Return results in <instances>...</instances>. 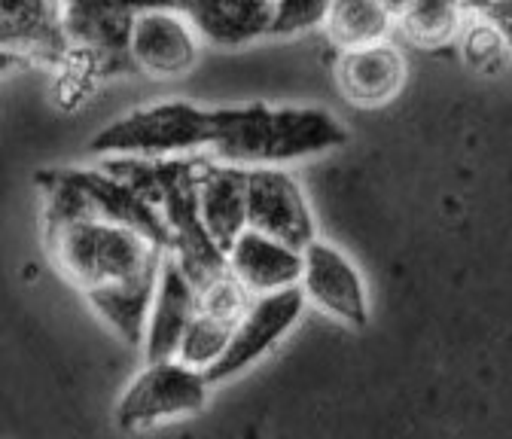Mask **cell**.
Wrapping results in <instances>:
<instances>
[{"instance_id":"e0dca14e","label":"cell","mask_w":512,"mask_h":439,"mask_svg":"<svg viewBox=\"0 0 512 439\" xmlns=\"http://www.w3.org/2000/svg\"><path fill=\"white\" fill-rule=\"evenodd\" d=\"M199 37L235 49L272 34V0H177Z\"/></svg>"},{"instance_id":"9a60e30c","label":"cell","mask_w":512,"mask_h":439,"mask_svg":"<svg viewBox=\"0 0 512 439\" xmlns=\"http://www.w3.org/2000/svg\"><path fill=\"white\" fill-rule=\"evenodd\" d=\"M199 214L211 238L229 250L247 229V168L220 159L199 162Z\"/></svg>"},{"instance_id":"7c38bea8","label":"cell","mask_w":512,"mask_h":439,"mask_svg":"<svg viewBox=\"0 0 512 439\" xmlns=\"http://www.w3.org/2000/svg\"><path fill=\"white\" fill-rule=\"evenodd\" d=\"M0 49L37 65H61L71 55L64 0H0Z\"/></svg>"},{"instance_id":"8fae6325","label":"cell","mask_w":512,"mask_h":439,"mask_svg":"<svg viewBox=\"0 0 512 439\" xmlns=\"http://www.w3.org/2000/svg\"><path fill=\"white\" fill-rule=\"evenodd\" d=\"M247 226L305 247L317 229L302 186L281 165L247 168Z\"/></svg>"},{"instance_id":"4fadbf2b","label":"cell","mask_w":512,"mask_h":439,"mask_svg":"<svg viewBox=\"0 0 512 439\" xmlns=\"http://www.w3.org/2000/svg\"><path fill=\"white\" fill-rule=\"evenodd\" d=\"M226 269L250 296L287 290L302 278V247L247 226L226 250Z\"/></svg>"},{"instance_id":"9c48e42d","label":"cell","mask_w":512,"mask_h":439,"mask_svg":"<svg viewBox=\"0 0 512 439\" xmlns=\"http://www.w3.org/2000/svg\"><path fill=\"white\" fill-rule=\"evenodd\" d=\"M299 287L311 305L327 311L330 318L348 327H366L369 299L366 284L354 260L333 241L314 235L302 247V278Z\"/></svg>"},{"instance_id":"4316f807","label":"cell","mask_w":512,"mask_h":439,"mask_svg":"<svg viewBox=\"0 0 512 439\" xmlns=\"http://www.w3.org/2000/svg\"><path fill=\"white\" fill-rule=\"evenodd\" d=\"M381 4L388 7L391 13H400V10H406V7L412 4V0H381Z\"/></svg>"},{"instance_id":"603a6c76","label":"cell","mask_w":512,"mask_h":439,"mask_svg":"<svg viewBox=\"0 0 512 439\" xmlns=\"http://www.w3.org/2000/svg\"><path fill=\"white\" fill-rule=\"evenodd\" d=\"M250 302V293L244 290V284L226 269L220 275H214L211 281H205L199 287V308L208 311V315H217L229 324H238L244 308Z\"/></svg>"},{"instance_id":"3957f363","label":"cell","mask_w":512,"mask_h":439,"mask_svg":"<svg viewBox=\"0 0 512 439\" xmlns=\"http://www.w3.org/2000/svg\"><path fill=\"white\" fill-rule=\"evenodd\" d=\"M43 223L61 220H110L132 226L162 247H171V232L162 211L138 190L101 168H64L40 174Z\"/></svg>"},{"instance_id":"484cf974","label":"cell","mask_w":512,"mask_h":439,"mask_svg":"<svg viewBox=\"0 0 512 439\" xmlns=\"http://www.w3.org/2000/svg\"><path fill=\"white\" fill-rule=\"evenodd\" d=\"M19 65H25V61H22L19 55H13V52H7V49H0V77L10 74V71L19 68Z\"/></svg>"},{"instance_id":"ffe728a7","label":"cell","mask_w":512,"mask_h":439,"mask_svg":"<svg viewBox=\"0 0 512 439\" xmlns=\"http://www.w3.org/2000/svg\"><path fill=\"white\" fill-rule=\"evenodd\" d=\"M470 10L464 0H412L397 13V31L418 49L458 43Z\"/></svg>"},{"instance_id":"52a82bcc","label":"cell","mask_w":512,"mask_h":439,"mask_svg":"<svg viewBox=\"0 0 512 439\" xmlns=\"http://www.w3.org/2000/svg\"><path fill=\"white\" fill-rule=\"evenodd\" d=\"M153 7H177V0H64L71 49L83 52L101 77L132 74L128 34L135 16Z\"/></svg>"},{"instance_id":"6da1fadb","label":"cell","mask_w":512,"mask_h":439,"mask_svg":"<svg viewBox=\"0 0 512 439\" xmlns=\"http://www.w3.org/2000/svg\"><path fill=\"white\" fill-rule=\"evenodd\" d=\"M348 144L345 125L324 107H217L211 156L229 165H290Z\"/></svg>"},{"instance_id":"d4e9b609","label":"cell","mask_w":512,"mask_h":439,"mask_svg":"<svg viewBox=\"0 0 512 439\" xmlns=\"http://www.w3.org/2000/svg\"><path fill=\"white\" fill-rule=\"evenodd\" d=\"M482 13L503 31V37H506L509 46H512V0H491V4H488Z\"/></svg>"},{"instance_id":"2e32d148","label":"cell","mask_w":512,"mask_h":439,"mask_svg":"<svg viewBox=\"0 0 512 439\" xmlns=\"http://www.w3.org/2000/svg\"><path fill=\"white\" fill-rule=\"evenodd\" d=\"M339 86L357 107L388 104L406 83V61L397 46L372 43L360 49H342L339 55Z\"/></svg>"},{"instance_id":"cb8c5ba5","label":"cell","mask_w":512,"mask_h":439,"mask_svg":"<svg viewBox=\"0 0 512 439\" xmlns=\"http://www.w3.org/2000/svg\"><path fill=\"white\" fill-rule=\"evenodd\" d=\"M333 0H272V34L293 37L324 28Z\"/></svg>"},{"instance_id":"5b68a950","label":"cell","mask_w":512,"mask_h":439,"mask_svg":"<svg viewBox=\"0 0 512 439\" xmlns=\"http://www.w3.org/2000/svg\"><path fill=\"white\" fill-rule=\"evenodd\" d=\"M199 162L202 159H180V156L156 159L159 211L171 232L168 254L196 281V287L226 272V250L211 238L199 214V186H196Z\"/></svg>"},{"instance_id":"ba28073f","label":"cell","mask_w":512,"mask_h":439,"mask_svg":"<svg viewBox=\"0 0 512 439\" xmlns=\"http://www.w3.org/2000/svg\"><path fill=\"white\" fill-rule=\"evenodd\" d=\"M305 302L308 299L299 284L287 287V290H275V293L250 296L241 321L235 324L226 354L205 372L208 382L211 385L229 382L235 375H241L247 366H253L256 360H263L269 351H275L281 345V339L299 324Z\"/></svg>"},{"instance_id":"7a4b0ae2","label":"cell","mask_w":512,"mask_h":439,"mask_svg":"<svg viewBox=\"0 0 512 439\" xmlns=\"http://www.w3.org/2000/svg\"><path fill=\"white\" fill-rule=\"evenodd\" d=\"M46 254L58 275L83 296L159 275L168 247L150 235L110 220H61L43 223Z\"/></svg>"},{"instance_id":"44dd1931","label":"cell","mask_w":512,"mask_h":439,"mask_svg":"<svg viewBox=\"0 0 512 439\" xmlns=\"http://www.w3.org/2000/svg\"><path fill=\"white\" fill-rule=\"evenodd\" d=\"M232 333H235V324L217 318V315H208V311H196V318L189 321L180 345H177V360L192 366V369H202L208 372L229 348L232 342Z\"/></svg>"},{"instance_id":"30bf717a","label":"cell","mask_w":512,"mask_h":439,"mask_svg":"<svg viewBox=\"0 0 512 439\" xmlns=\"http://www.w3.org/2000/svg\"><path fill=\"white\" fill-rule=\"evenodd\" d=\"M199 49L202 37L180 7H153L138 13L128 34L132 68L156 80L186 77L196 68Z\"/></svg>"},{"instance_id":"7402d4cb","label":"cell","mask_w":512,"mask_h":439,"mask_svg":"<svg viewBox=\"0 0 512 439\" xmlns=\"http://www.w3.org/2000/svg\"><path fill=\"white\" fill-rule=\"evenodd\" d=\"M458 46H461V55H464L467 65L482 71V74L500 71L512 58L509 40L503 37V31L485 13H470L467 16V22L461 28V37H458Z\"/></svg>"},{"instance_id":"ac0fdd59","label":"cell","mask_w":512,"mask_h":439,"mask_svg":"<svg viewBox=\"0 0 512 439\" xmlns=\"http://www.w3.org/2000/svg\"><path fill=\"white\" fill-rule=\"evenodd\" d=\"M324 31L339 52L388 43L397 31V13H391L381 0H333Z\"/></svg>"},{"instance_id":"5bb4252c","label":"cell","mask_w":512,"mask_h":439,"mask_svg":"<svg viewBox=\"0 0 512 439\" xmlns=\"http://www.w3.org/2000/svg\"><path fill=\"white\" fill-rule=\"evenodd\" d=\"M199 311V287L192 281L183 266L165 254L162 260V272H159V284H156V296L150 305V318H147V330H144V357L150 360H171L177 354V345L189 327V321L196 318Z\"/></svg>"},{"instance_id":"8992f818","label":"cell","mask_w":512,"mask_h":439,"mask_svg":"<svg viewBox=\"0 0 512 439\" xmlns=\"http://www.w3.org/2000/svg\"><path fill=\"white\" fill-rule=\"evenodd\" d=\"M211 382L202 369L171 360H150L147 369L125 388L116 406V424L122 430H144L162 421L189 418L205 409Z\"/></svg>"},{"instance_id":"d6986e66","label":"cell","mask_w":512,"mask_h":439,"mask_svg":"<svg viewBox=\"0 0 512 439\" xmlns=\"http://www.w3.org/2000/svg\"><path fill=\"white\" fill-rule=\"evenodd\" d=\"M156 284H159V275H150V278H138L119 287L95 290L86 299L128 345H141L147 318H150V305L156 296Z\"/></svg>"},{"instance_id":"277c9868","label":"cell","mask_w":512,"mask_h":439,"mask_svg":"<svg viewBox=\"0 0 512 439\" xmlns=\"http://www.w3.org/2000/svg\"><path fill=\"white\" fill-rule=\"evenodd\" d=\"M214 110L189 101H159L119 116L92 138L95 156H144L168 159L211 147Z\"/></svg>"}]
</instances>
